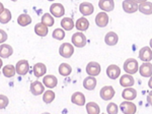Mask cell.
I'll use <instances>...</instances> for the list:
<instances>
[{"label":"cell","instance_id":"1","mask_svg":"<svg viewBox=\"0 0 152 114\" xmlns=\"http://www.w3.org/2000/svg\"><path fill=\"white\" fill-rule=\"evenodd\" d=\"M139 69V64L138 61L134 58H128L124 62V70L126 71V73L129 74H135Z\"/></svg>","mask_w":152,"mask_h":114},{"label":"cell","instance_id":"2","mask_svg":"<svg viewBox=\"0 0 152 114\" xmlns=\"http://www.w3.org/2000/svg\"><path fill=\"white\" fill-rule=\"evenodd\" d=\"M74 53V47L70 43H63L59 48V54L64 58H70Z\"/></svg>","mask_w":152,"mask_h":114},{"label":"cell","instance_id":"3","mask_svg":"<svg viewBox=\"0 0 152 114\" xmlns=\"http://www.w3.org/2000/svg\"><path fill=\"white\" fill-rule=\"evenodd\" d=\"M71 41H72L73 45L75 47H78V48H82V47L86 45V37L84 36V34L80 33V32L73 34Z\"/></svg>","mask_w":152,"mask_h":114},{"label":"cell","instance_id":"4","mask_svg":"<svg viewBox=\"0 0 152 114\" xmlns=\"http://www.w3.org/2000/svg\"><path fill=\"white\" fill-rule=\"evenodd\" d=\"M120 109L124 114H134L137 111V107L134 103L130 102L129 100H126L121 103Z\"/></svg>","mask_w":152,"mask_h":114},{"label":"cell","instance_id":"5","mask_svg":"<svg viewBox=\"0 0 152 114\" xmlns=\"http://www.w3.org/2000/svg\"><path fill=\"white\" fill-rule=\"evenodd\" d=\"M122 6H123L124 11L127 13H134L137 10H139L138 3H136L133 0H124Z\"/></svg>","mask_w":152,"mask_h":114},{"label":"cell","instance_id":"6","mask_svg":"<svg viewBox=\"0 0 152 114\" xmlns=\"http://www.w3.org/2000/svg\"><path fill=\"white\" fill-rule=\"evenodd\" d=\"M99 95H100V97H102V99H104V101L111 100L115 96V90L112 86H105L104 88L100 89Z\"/></svg>","mask_w":152,"mask_h":114},{"label":"cell","instance_id":"7","mask_svg":"<svg viewBox=\"0 0 152 114\" xmlns=\"http://www.w3.org/2000/svg\"><path fill=\"white\" fill-rule=\"evenodd\" d=\"M50 12L54 17H62L65 13V8L61 3H53L50 6Z\"/></svg>","mask_w":152,"mask_h":114},{"label":"cell","instance_id":"8","mask_svg":"<svg viewBox=\"0 0 152 114\" xmlns=\"http://www.w3.org/2000/svg\"><path fill=\"white\" fill-rule=\"evenodd\" d=\"M100 70H102L100 65L97 62H95V61H91V62L88 63L86 66V73L91 76H99L100 73Z\"/></svg>","mask_w":152,"mask_h":114},{"label":"cell","instance_id":"9","mask_svg":"<svg viewBox=\"0 0 152 114\" xmlns=\"http://www.w3.org/2000/svg\"><path fill=\"white\" fill-rule=\"evenodd\" d=\"M95 24H96V26L99 27V28H104V27H107V24H109V16L104 11L97 13L96 16H95Z\"/></svg>","mask_w":152,"mask_h":114},{"label":"cell","instance_id":"10","mask_svg":"<svg viewBox=\"0 0 152 114\" xmlns=\"http://www.w3.org/2000/svg\"><path fill=\"white\" fill-rule=\"evenodd\" d=\"M139 58L144 62H149L152 60V48L151 47H143L139 52Z\"/></svg>","mask_w":152,"mask_h":114},{"label":"cell","instance_id":"11","mask_svg":"<svg viewBox=\"0 0 152 114\" xmlns=\"http://www.w3.org/2000/svg\"><path fill=\"white\" fill-rule=\"evenodd\" d=\"M16 73L19 76H24L28 73L29 70V64L28 60H19L15 65Z\"/></svg>","mask_w":152,"mask_h":114},{"label":"cell","instance_id":"12","mask_svg":"<svg viewBox=\"0 0 152 114\" xmlns=\"http://www.w3.org/2000/svg\"><path fill=\"white\" fill-rule=\"evenodd\" d=\"M107 74L111 80H117L121 74V69L116 64H111L107 68Z\"/></svg>","mask_w":152,"mask_h":114},{"label":"cell","instance_id":"13","mask_svg":"<svg viewBox=\"0 0 152 114\" xmlns=\"http://www.w3.org/2000/svg\"><path fill=\"white\" fill-rule=\"evenodd\" d=\"M31 94L35 96L42 95V94L45 92V87H44L43 84L39 81H33V83L31 84Z\"/></svg>","mask_w":152,"mask_h":114},{"label":"cell","instance_id":"14","mask_svg":"<svg viewBox=\"0 0 152 114\" xmlns=\"http://www.w3.org/2000/svg\"><path fill=\"white\" fill-rule=\"evenodd\" d=\"M99 6L102 11H113L115 8V2L114 0H99Z\"/></svg>","mask_w":152,"mask_h":114},{"label":"cell","instance_id":"15","mask_svg":"<svg viewBox=\"0 0 152 114\" xmlns=\"http://www.w3.org/2000/svg\"><path fill=\"white\" fill-rule=\"evenodd\" d=\"M94 7L91 3H89V2H82L79 5V11L81 12L84 16L92 14L94 13Z\"/></svg>","mask_w":152,"mask_h":114},{"label":"cell","instance_id":"16","mask_svg":"<svg viewBox=\"0 0 152 114\" xmlns=\"http://www.w3.org/2000/svg\"><path fill=\"white\" fill-rule=\"evenodd\" d=\"M139 73L143 78H150L152 76V64L150 62L143 63L139 68Z\"/></svg>","mask_w":152,"mask_h":114},{"label":"cell","instance_id":"17","mask_svg":"<svg viewBox=\"0 0 152 114\" xmlns=\"http://www.w3.org/2000/svg\"><path fill=\"white\" fill-rule=\"evenodd\" d=\"M71 102L78 106H83L85 104V96L83 95L81 92H75L71 96Z\"/></svg>","mask_w":152,"mask_h":114},{"label":"cell","instance_id":"18","mask_svg":"<svg viewBox=\"0 0 152 114\" xmlns=\"http://www.w3.org/2000/svg\"><path fill=\"white\" fill-rule=\"evenodd\" d=\"M122 97H123V99H125V100L132 101L137 97V91L135 90V89L131 88V87H128V88H126L122 92Z\"/></svg>","mask_w":152,"mask_h":114},{"label":"cell","instance_id":"19","mask_svg":"<svg viewBox=\"0 0 152 114\" xmlns=\"http://www.w3.org/2000/svg\"><path fill=\"white\" fill-rule=\"evenodd\" d=\"M43 83H44V85L47 87V88L53 89V88H55V87L57 86L58 80H57V78H56V76H52V74H49V76H44Z\"/></svg>","mask_w":152,"mask_h":114},{"label":"cell","instance_id":"20","mask_svg":"<svg viewBox=\"0 0 152 114\" xmlns=\"http://www.w3.org/2000/svg\"><path fill=\"white\" fill-rule=\"evenodd\" d=\"M135 84V81L133 78V76L131 74L127 73V74H124V76H121L120 78V85L124 88H128V87H132Z\"/></svg>","mask_w":152,"mask_h":114},{"label":"cell","instance_id":"21","mask_svg":"<svg viewBox=\"0 0 152 114\" xmlns=\"http://www.w3.org/2000/svg\"><path fill=\"white\" fill-rule=\"evenodd\" d=\"M96 84L97 81L95 80V76H87L86 78H84V81H83V87H84V89H86L88 91H92L95 89V87H96Z\"/></svg>","mask_w":152,"mask_h":114},{"label":"cell","instance_id":"22","mask_svg":"<svg viewBox=\"0 0 152 114\" xmlns=\"http://www.w3.org/2000/svg\"><path fill=\"white\" fill-rule=\"evenodd\" d=\"M119 41V37L115 32H109L104 37V42L109 46H115Z\"/></svg>","mask_w":152,"mask_h":114},{"label":"cell","instance_id":"23","mask_svg":"<svg viewBox=\"0 0 152 114\" xmlns=\"http://www.w3.org/2000/svg\"><path fill=\"white\" fill-rule=\"evenodd\" d=\"M13 53V49L8 44H2L0 47V57L1 58H8Z\"/></svg>","mask_w":152,"mask_h":114},{"label":"cell","instance_id":"24","mask_svg":"<svg viewBox=\"0 0 152 114\" xmlns=\"http://www.w3.org/2000/svg\"><path fill=\"white\" fill-rule=\"evenodd\" d=\"M76 29L80 32H83V31H86V30L89 28V21L86 17H80V19H77L76 21V24H75Z\"/></svg>","mask_w":152,"mask_h":114},{"label":"cell","instance_id":"25","mask_svg":"<svg viewBox=\"0 0 152 114\" xmlns=\"http://www.w3.org/2000/svg\"><path fill=\"white\" fill-rule=\"evenodd\" d=\"M47 71V67L44 63H37L34 65V74L37 76V78H41Z\"/></svg>","mask_w":152,"mask_h":114},{"label":"cell","instance_id":"26","mask_svg":"<svg viewBox=\"0 0 152 114\" xmlns=\"http://www.w3.org/2000/svg\"><path fill=\"white\" fill-rule=\"evenodd\" d=\"M139 11L143 14H146V16L152 14V3L149 1L142 2L139 4Z\"/></svg>","mask_w":152,"mask_h":114},{"label":"cell","instance_id":"27","mask_svg":"<svg viewBox=\"0 0 152 114\" xmlns=\"http://www.w3.org/2000/svg\"><path fill=\"white\" fill-rule=\"evenodd\" d=\"M11 19V12L9 9L3 8V5L1 4V12H0V23L7 24Z\"/></svg>","mask_w":152,"mask_h":114},{"label":"cell","instance_id":"28","mask_svg":"<svg viewBox=\"0 0 152 114\" xmlns=\"http://www.w3.org/2000/svg\"><path fill=\"white\" fill-rule=\"evenodd\" d=\"M2 73H3V76L5 78H12L16 73V67L12 65V64H7L2 69Z\"/></svg>","mask_w":152,"mask_h":114},{"label":"cell","instance_id":"29","mask_svg":"<svg viewBox=\"0 0 152 114\" xmlns=\"http://www.w3.org/2000/svg\"><path fill=\"white\" fill-rule=\"evenodd\" d=\"M35 33L40 37H46L48 35V27L43 23L37 24L35 26Z\"/></svg>","mask_w":152,"mask_h":114},{"label":"cell","instance_id":"30","mask_svg":"<svg viewBox=\"0 0 152 114\" xmlns=\"http://www.w3.org/2000/svg\"><path fill=\"white\" fill-rule=\"evenodd\" d=\"M61 26L66 31H71L74 28V21H73V19L71 17H64L62 19V21H61Z\"/></svg>","mask_w":152,"mask_h":114},{"label":"cell","instance_id":"31","mask_svg":"<svg viewBox=\"0 0 152 114\" xmlns=\"http://www.w3.org/2000/svg\"><path fill=\"white\" fill-rule=\"evenodd\" d=\"M18 23L19 26L26 27L31 23V17L29 16L28 14H26V13L20 14V16L18 17Z\"/></svg>","mask_w":152,"mask_h":114},{"label":"cell","instance_id":"32","mask_svg":"<svg viewBox=\"0 0 152 114\" xmlns=\"http://www.w3.org/2000/svg\"><path fill=\"white\" fill-rule=\"evenodd\" d=\"M72 71V67L68 63H61L59 66V73L63 76H68Z\"/></svg>","mask_w":152,"mask_h":114},{"label":"cell","instance_id":"33","mask_svg":"<svg viewBox=\"0 0 152 114\" xmlns=\"http://www.w3.org/2000/svg\"><path fill=\"white\" fill-rule=\"evenodd\" d=\"M86 111L88 114H99V106L94 102H89L86 104Z\"/></svg>","mask_w":152,"mask_h":114},{"label":"cell","instance_id":"34","mask_svg":"<svg viewBox=\"0 0 152 114\" xmlns=\"http://www.w3.org/2000/svg\"><path fill=\"white\" fill-rule=\"evenodd\" d=\"M55 99V93L53 91H46V93H44L43 96V101L46 104H50L52 103Z\"/></svg>","mask_w":152,"mask_h":114},{"label":"cell","instance_id":"35","mask_svg":"<svg viewBox=\"0 0 152 114\" xmlns=\"http://www.w3.org/2000/svg\"><path fill=\"white\" fill-rule=\"evenodd\" d=\"M42 23L44 24H46L47 27H52L54 24V17L52 14L50 13H46L44 14L42 17Z\"/></svg>","mask_w":152,"mask_h":114},{"label":"cell","instance_id":"36","mask_svg":"<svg viewBox=\"0 0 152 114\" xmlns=\"http://www.w3.org/2000/svg\"><path fill=\"white\" fill-rule=\"evenodd\" d=\"M52 37L54 39H56V40L61 41V40H63V39L65 38V32L63 31L62 29L58 28V29L54 30V32L52 34Z\"/></svg>","mask_w":152,"mask_h":114},{"label":"cell","instance_id":"37","mask_svg":"<svg viewBox=\"0 0 152 114\" xmlns=\"http://www.w3.org/2000/svg\"><path fill=\"white\" fill-rule=\"evenodd\" d=\"M107 111L109 114H117L118 113V105L115 103H110L107 106Z\"/></svg>","mask_w":152,"mask_h":114},{"label":"cell","instance_id":"38","mask_svg":"<svg viewBox=\"0 0 152 114\" xmlns=\"http://www.w3.org/2000/svg\"><path fill=\"white\" fill-rule=\"evenodd\" d=\"M9 101H8V98L4 95H0V108L1 109H4L8 105Z\"/></svg>","mask_w":152,"mask_h":114},{"label":"cell","instance_id":"39","mask_svg":"<svg viewBox=\"0 0 152 114\" xmlns=\"http://www.w3.org/2000/svg\"><path fill=\"white\" fill-rule=\"evenodd\" d=\"M0 35H1V39H0V43H2L3 44V42H5L6 41V39H7V35H6V33L5 32L3 31V30H1V31H0Z\"/></svg>","mask_w":152,"mask_h":114},{"label":"cell","instance_id":"40","mask_svg":"<svg viewBox=\"0 0 152 114\" xmlns=\"http://www.w3.org/2000/svg\"><path fill=\"white\" fill-rule=\"evenodd\" d=\"M147 102H148L149 105L152 106V91L147 95Z\"/></svg>","mask_w":152,"mask_h":114},{"label":"cell","instance_id":"41","mask_svg":"<svg viewBox=\"0 0 152 114\" xmlns=\"http://www.w3.org/2000/svg\"><path fill=\"white\" fill-rule=\"evenodd\" d=\"M148 87L150 89H152V76H150V80L148 81Z\"/></svg>","mask_w":152,"mask_h":114},{"label":"cell","instance_id":"42","mask_svg":"<svg viewBox=\"0 0 152 114\" xmlns=\"http://www.w3.org/2000/svg\"><path fill=\"white\" fill-rule=\"evenodd\" d=\"M133 1H135L136 3H142V2H145L147 0H133Z\"/></svg>","mask_w":152,"mask_h":114},{"label":"cell","instance_id":"43","mask_svg":"<svg viewBox=\"0 0 152 114\" xmlns=\"http://www.w3.org/2000/svg\"><path fill=\"white\" fill-rule=\"evenodd\" d=\"M149 43H150V47H151V48H152V39H151V40H150V42H149Z\"/></svg>","mask_w":152,"mask_h":114},{"label":"cell","instance_id":"44","mask_svg":"<svg viewBox=\"0 0 152 114\" xmlns=\"http://www.w3.org/2000/svg\"><path fill=\"white\" fill-rule=\"evenodd\" d=\"M11 1H13V2H15V1H18V0H11Z\"/></svg>","mask_w":152,"mask_h":114},{"label":"cell","instance_id":"45","mask_svg":"<svg viewBox=\"0 0 152 114\" xmlns=\"http://www.w3.org/2000/svg\"><path fill=\"white\" fill-rule=\"evenodd\" d=\"M48 1H54V0H48Z\"/></svg>","mask_w":152,"mask_h":114}]
</instances>
